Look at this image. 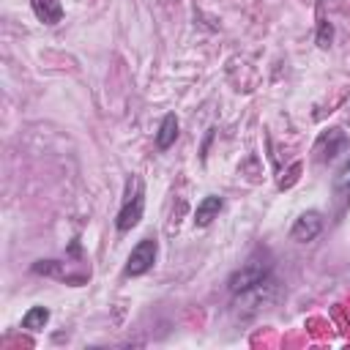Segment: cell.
<instances>
[{
    "label": "cell",
    "instance_id": "6",
    "mask_svg": "<svg viewBox=\"0 0 350 350\" xmlns=\"http://www.w3.org/2000/svg\"><path fill=\"white\" fill-rule=\"evenodd\" d=\"M345 145H347L345 131H342V129H328V131H323V134L317 137V142H314V159H317V161H331L336 153L345 150Z\"/></svg>",
    "mask_w": 350,
    "mask_h": 350
},
{
    "label": "cell",
    "instance_id": "9",
    "mask_svg": "<svg viewBox=\"0 0 350 350\" xmlns=\"http://www.w3.org/2000/svg\"><path fill=\"white\" fill-rule=\"evenodd\" d=\"M33 3V11L36 16L44 22V25H57L63 19V5L60 0H30Z\"/></svg>",
    "mask_w": 350,
    "mask_h": 350
},
{
    "label": "cell",
    "instance_id": "7",
    "mask_svg": "<svg viewBox=\"0 0 350 350\" xmlns=\"http://www.w3.org/2000/svg\"><path fill=\"white\" fill-rule=\"evenodd\" d=\"M221 208H224L221 197H216V194L202 197V200L197 202V208H194V224H197V227H208V224L219 216V211H221Z\"/></svg>",
    "mask_w": 350,
    "mask_h": 350
},
{
    "label": "cell",
    "instance_id": "5",
    "mask_svg": "<svg viewBox=\"0 0 350 350\" xmlns=\"http://www.w3.org/2000/svg\"><path fill=\"white\" fill-rule=\"evenodd\" d=\"M320 230H323V213H320V211H304V213L293 221L290 238L298 241V243H309V241H314V238L320 235Z\"/></svg>",
    "mask_w": 350,
    "mask_h": 350
},
{
    "label": "cell",
    "instance_id": "8",
    "mask_svg": "<svg viewBox=\"0 0 350 350\" xmlns=\"http://www.w3.org/2000/svg\"><path fill=\"white\" fill-rule=\"evenodd\" d=\"M331 191H334V197L345 205V202H350V156L339 164V170L334 172V178H331Z\"/></svg>",
    "mask_w": 350,
    "mask_h": 350
},
{
    "label": "cell",
    "instance_id": "4",
    "mask_svg": "<svg viewBox=\"0 0 350 350\" xmlns=\"http://www.w3.org/2000/svg\"><path fill=\"white\" fill-rule=\"evenodd\" d=\"M273 295H276V282L273 279H265L262 284H254V287H249V290H243V293H235V298H238V309L241 312H257V309H262L268 301H273Z\"/></svg>",
    "mask_w": 350,
    "mask_h": 350
},
{
    "label": "cell",
    "instance_id": "11",
    "mask_svg": "<svg viewBox=\"0 0 350 350\" xmlns=\"http://www.w3.org/2000/svg\"><path fill=\"white\" fill-rule=\"evenodd\" d=\"M46 323H49V309L46 306H30L22 317V328H27V331H44Z\"/></svg>",
    "mask_w": 350,
    "mask_h": 350
},
{
    "label": "cell",
    "instance_id": "2",
    "mask_svg": "<svg viewBox=\"0 0 350 350\" xmlns=\"http://www.w3.org/2000/svg\"><path fill=\"white\" fill-rule=\"evenodd\" d=\"M142 211H145V183H142L139 175H131V178L126 180V191H123V202H120L115 227H118L120 232H129L131 227L139 224Z\"/></svg>",
    "mask_w": 350,
    "mask_h": 350
},
{
    "label": "cell",
    "instance_id": "3",
    "mask_svg": "<svg viewBox=\"0 0 350 350\" xmlns=\"http://www.w3.org/2000/svg\"><path fill=\"white\" fill-rule=\"evenodd\" d=\"M156 254H159L156 238H142V241L131 249L123 273H126V276H142V273H148V271L153 268V262H156Z\"/></svg>",
    "mask_w": 350,
    "mask_h": 350
},
{
    "label": "cell",
    "instance_id": "12",
    "mask_svg": "<svg viewBox=\"0 0 350 350\" xmlns=\"http://www.w3.org/2000/svg\"><path fill=\"white\" fill-rule=\"evenodd\" d=\"M331 38H334L331 25H328V22H320V30H317V44H320V46H328V44H331Z\"/></svg>",
    "mask_w": 350,
    "mask_h": 350
},
{
    "label": "cell",
    "instance_id": "1",
    "mask_svg": "<svg viewBox=\"0 0 350 350\" xmlns=\"http://www.w3.org/2000/svg\"><path fill=\"white\" fill-rule=\"evenodd\" d=\"M271 257H268V252H254L246 262H241V268L238 271H232V276H230V282H227V287H230V293L235 295V293H243V290H249V287H254V284H262L265 279H271Z\"/></svg>",
    "mask_w": 350,
    "mask_h": 350
},
{
    "label": "cell",
    "instance_id": "10",
    "mask_svg": "<svg viewBox=\"0 0 350 350\" xmlns=\"http://www.w3.org/2000/svg\"><path fill=\"white\" fill-rule=\"evenodd\" d=\"M175 137H178V118H175V112H167V115L161 118L159 131H156V145H159V150H167V148L175 142Z\"/></svg>",
    "mask_w": 350,
    "mask_h": 350
}]
</instances>
